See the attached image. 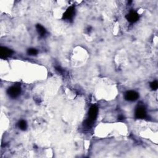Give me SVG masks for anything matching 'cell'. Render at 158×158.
<instances>
[{
  "mask_svg": "<svg viewBox=\"0 0 158 158\" xmlns=\"http://www.w3.org/2000/svg\"><path fill=\"white\" fill-rule=\"evenodd\" d=\"M98 109L96 106H91L88 112V118L85 122V125L87 126H90L92 124V123L95 121L98 115Z\"/></svg>",
  "mask_w": 158,
  "mask_h": 158,
  "instance_id": "6da1fadb",
  "label": "cell"
},
{
  "mask_svg": "<svg viewBox=\"0 0 158 158\" xmlns=\"http://www.w3.org/2000/svg\"><path fill=\"white\" fill-rule=\"evenodd\" d=\"M21 89L19 85H14L8 90V95L12 98H17L21 93Z\"/></svg>",
  "mask_w": 158,
  "mask_h": 158,
  "instance_id": "7a4b0ae2",
  "label": "cell"
},
{
  "mask_svg": "<svg viewBox=\"0 0 158 158\" xmlns=\"http://www.w3.org/2000/svg\"><path fill=\"white\" fill-rule=\"evenodd\" d=\"M138 97H139V94L135 91H128L125 94V99L129 101H135Z\"/></svg>",
  "mask_w": 158,
  "mask_h": 158,
  "instance_id": "3957f363",
  "label": "cell"
},
{
  "mask_svg": "<svg viewBox=\"0 0 158 158\" xmlns=\"http://www.w3.org/2000/svg\"><path fill=\"white\" fill-rule=\"evenodd\" d=\"M135 117L136 118H144L146 115V111L143 106H138L135 111Z\"/></svg>",
  "mask_w": 158,
  "mask_h": 158,
  "instance_id": "277c9868",
  "label": "cell"
},
{
  "mask_svg": "<svg viewBox=\"0 0 158 158\" xmlns=\"http://www.w3.org/2000/svg\"><path fill=\"white\" fill-rule=\"evenodd\" d=\"M126 18L127 19V21L131 23H134L136 22L138 19H139V15L138 14L135 12V11H130L127 15Z\"/></svg>",
  "mask_w": 158,
  "mask_h": 158,
  "instance_id": "5b68a950",
  "label": "cell"
},
{
  "mask_svg": "<svg viewBox=\"0 0 158 158\" xmlns=\"http://www.w3.org/2000/svg\"><path fill=\"white\" fill-rule=\"evenodd\" d=\"M75 14V8L74 6H70L67 9L63 14V18L66 20H71Z\"/></svg>",
  "mask_w": 158,
  "mask_h": 158,
  "instance_id": "8992f818",
  "label": "cell"
},
{
  "mask_svg": "<svg viewBox=\"0 0 158 158\" xmlns=\"http://www.w3.org/2000/svg\"><path fill=\"white\" fill-rule=\"evenodd\" d=\"M12 51L6 47H1L0 48V57L2 58L5 59L7 58L8 57H9L10 56H11V54H12Z\"/></svg>",
  "mask_w": 158,
  "mask_h": 158,
  "instance_id": "52a82bcc",
  "label": "cell"
},
{
  "mask_svg": "<svg viewBox=\"0 0 158 158\" xmlns=\"http://www.w3.org/2000/svg\"><path fill=\"white\" fill-rule=\"evenodd\" d=\"M36 30H37L38 34L41 36H44L46 35V30L44 28V27H43L42 25L37 24L36 26Z\"/></svg>",
  "mask_w": 158,
  "mask_h": 158,
  "instance_id": "ba28073f",
  "label": "cell"
},
{
  "mask_svg": "<svg viewBox=\"0 0 158 158\" xmlns=\"http://www.w3.org/2000/svg\"><path fill=\"white\" fill-rule=\"evenodd\" d=\"M18 126H19L20 129H21L22 130H25L27 127V122L25 121L22 120L19 122Z\"/></svg>",
  "mask_w": 158,
  "mask_h": 158,
  "instance_id": "9c48e42d",
  "label": "cell"
},
{
  "mask_svg": "<svg viewBox=\"0 0 158 158\" xmlns=\"http://www.w3.org/2000/svg\"><path fill=\"white\" fill-rule=\"evenodd\" d=\"M27 53H28L29 55L34 56V55H36V54H37L38 51H37L36 49H35V48H30V49L28 50Z\"/></svg>",
  "mask_w": 158,
  "mask_h": 158,
  "instance_id": "30bf717a",
  "label": "cell"
},
{
  "mask_svg": "<svg viewBox=\"0 0 158 158\" xmlns=\"http://www.w3.org/2000/svg\"><path fill=\"white\" fill-rule=\"evenodd\" d=\"M150 87H151V88L152 90H156L157 88V87H158L157 82V81H154V82H151V84H150Z\"/></svg>",
  "mask_w": 158,
  "mask_h": 158,
  "instance_id": "8fae6325",
  "label": "cell"
}]
</instances>
